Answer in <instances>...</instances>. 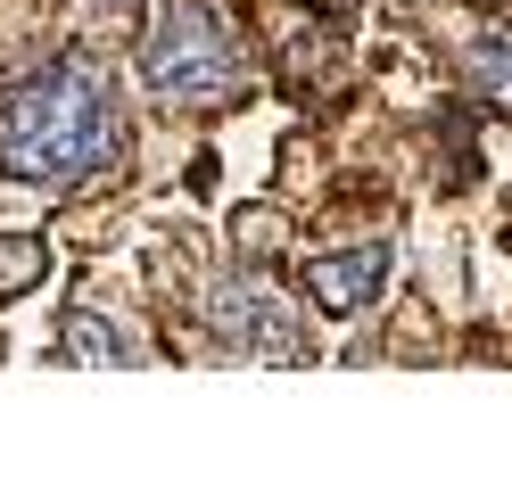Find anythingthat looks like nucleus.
Instances as JSON below:
<instances>
[{
  "mask_svg": "<svg viewBox=\"0 0 512 495\" xmlns=\"http://www.w3.org/2000/svg\"><path fill=\"white\" fill-rule=\"evenodd\" d=\"M116 157H124V108H116V75L100 50L83 42L50 50L0 91V174L9 182L42 198H75Z\"/></svg>",
  "mask_w": 512,
  "mask_h": 495,
  "instance_id": "1",
  "label": "nucleus"
},
{
  "mask_svg": "<svg viewBox=\"0 0 512 495\" xmlns=\"http://www.w3.org/2000/svg\"><path fill=\"white\" fill-rule=\"evenodd\" d=\"M58 355H67V363H141V339L116 314H100V306H67V322H58Z\"/></svg>",
  "mask_w": 512,
  "mask_h": 495,
  "instance_id": "6",
  "label": "nucleus"
},
{
  "mask_svg": "<svg viewBox=\"0 0 512 495\" xmlns=\"http://www.w3.org/2000/svg\"><path fill=\"white\" fill-rule=\"evenodd\" d=\"M42 281H50V240L42 231H0V306L34 297Z\"/></svg>",
  "mask_w": 512,
  "mask_h": 495,
  "instance_id": "7",
  "label": "nucleus"
},
{
  "mask_svg": "<svg viewBox=\"0 0 512 495\" xmlns=\"http://www.w3.org/2000/svg\"><path fill=\"white\" fill-rule=\"evenodd\" d=\"M298 289H306L331 322H347V314H364L372 297L389 289V248L364 240V248H339V256H306V264H298Z\"/></svg>",
  "mask_w": 512,
  "mask_h": 495,
  "instance_id": "4",
  "label": "nucleus"
},
{
  "mask_svg": "<svg viewBox=\"0 0 512 495\" xmlns=\"http://www.w3.org/2000/svg\"><path fill=\"white\" fill-rule=\"evenodd\" d=\"M207 330L256 363H314V330L298 314V297L256 264H232V273L207 281Z\"/></svg>",
  "mask_w": 512,
  "mask_h": 495,
  "instance_id": "3",
  "label": "nucleus"
},
{
  "mask_svg": "<svg viewBox=\"0 0 512 495\" xmlns=\"http://www.w3.org/2000/svg\"><path fill=\"white\" fill-rule=\"evenodd\" d=\"M91 9H108V17H133V0H91Z\"/></svg>",
  "mask_w": 512,
  "mask_h": 495,
  "instance_id": "8",
  "label": "nucleus"
},
{
  "mask_svg": "<svg viewBox=\"0 0 512 495\" xmlns=\"http://www.w3.org/2000/svg\"><path fill=\"white\" fill-rule=\"evenodd\" d=\"M133 66H141V91L166 108H232V99H248V75H256L240 25L215 0H166L149 17Z\"/></svg>",
  "mask_w": 512,
  "mask_h": 495,
  "instance_id": "2",
  "label": "nucleus"
},
{
  "mask_svg": "<svg viewBox=\"0 0 512 495\" xmlns=\"http://www.w3.org/2000/svg\"><path fill=\"white\" fill-rule=\"evenodd\" d=\"M455 75L488 116H512V25H488L455 50Z\"/></svg>",
  "mask_w": 512,
  "mask_h": 495,
  "instance_id": "5",
  "label": "nucleus"
}]
</instances>
